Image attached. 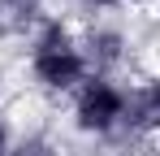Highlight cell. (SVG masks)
<instances>
[{"instance_id": "cell-1", "label": "cell", "mask_w": 160, "mask_h": 156, "mask_svg": "<svg viewBox=\"0 0 160 156\" xmlns=\"http://www.w3.org/2000/svg\"><path fill=\"white\" fill-rule=\"evenodd\" d=\"M22 74H26V91L43 96L48 104H65L91 78L82 26L61 13H43L22 39Z\"/></svg>"}, {"instance_id": "cell-2", "label": "cell", "mask_w": 160, "mask_h": 156, "mask_svg": "<svg viewBox=\"0 0 160 156\" xmlns=\"http://www.w3.org/2000/svg\"><path fill=\"white\" fill-rule=\"evenodd\" d=\"M126 122V78L91 74L65 100V130L82 143H117Z\"/></svg>"}, {"instance_id": "cell-3", "label": "cell", "mask_w": 160, "mask_h": 156, "mask_svg": "<svg viewBox=\"0 0 160 156\" xmlns=\"http://www.w3.org/2000/svg\"><path fill=\"white\" fill-rule=\"evenodd\" d=\"M78 13H91V18H112V13H121V9H130L138 0H69Z\"/></svg>"}, {"instance_id": "cell-4", "label": "cell", "mask_w": 160, "mask_h": 156, "mask_svg": "<svg viewBox=\"0 0 160 156\" xmlns=\"http://www.w3.org/2000/svg\"><path fill=\"white\" fill-rule=\"evenodd\" d=\"M18 139H13V122H9V113H4V104H0V156L9 152Z\"/></svg>"}, {"instance_id": "cell-5", "label": "cell", "mask_w": 160, "mask_h": 156, "mask_svg": "<svg viewBox=\"0 0 160 156\" xmlns=\"http://www.w3.org/2000/svg\"><path fill=\"white\" fill-rule=\"evenodd\" d=\"M4 156H48V152H43V148H35V143H13Z\"/></svg>"}, {"instance_id": "cell-6", "label": "cell", "mask_w": 160, "mask_h": 156, "mask_svg": "<svg viewBox=\"0 0 160 156\" xmlns=\"http://www.w3.org/2000/svg\"><path fill=\"white\" fill-rule=\"evenodd\" d=\"M30 4H48V0H30Z\"/></svg>"}]
</instances>
